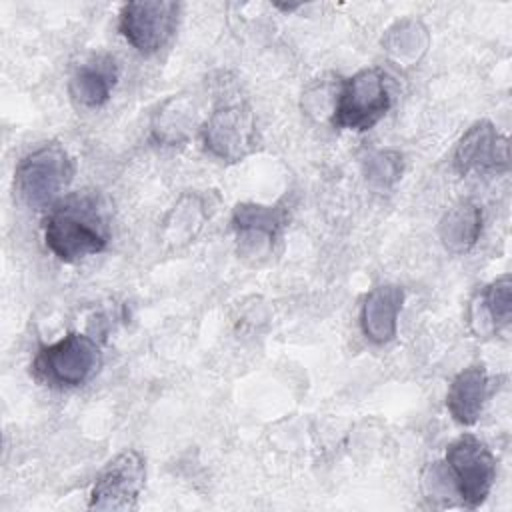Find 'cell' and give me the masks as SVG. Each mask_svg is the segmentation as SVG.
<instances>
[{
    "label": "cell",
    "mask_w": 512,
    "mask_h": 512,
    "mask_svg": "<svg viewBox=\"0 0 512 512\" xmlns=\"http://www.w3.org/2000/svg\"><path fill=\"white\" fill-rule=\"evenodd\" d=\"M488 398V374L484 366H468L458 372L446 394V408L450 416L464 426H472Z\"/></svg>",
    "instance_id": "12"
},
{
    "label": "cell",
    "mask_w": 512,
    "mask_h": 512,
    "mask_svg": "<svg viewBox=\"0 0 512 512\" xmlns=\"http://www.w3.org/2000/svg\"><path fill=\"white\" fill-rule=\"evenodd\" d=\"M388 110L386 74L380 68H364L344 80L334 104L332 124L342 130L364 132L378 124Z\"/></svg>",
    "instance_id": "4"
},
{
    "label": "cell",
    "mask_w": 512,
    "mask_h": 512,
    "mask_svg": "<svg viewBox=\"0 0 512 512\" xmlns=\"http://www.w3.org/2000/svg\"><path fill=\"white\" fill-rule=\"evenodd\" d=\"M202 140L204 148L224 162H240L246 158L258 146L250 106L244 100L218 104L202 128Z\"/></svg>",
    "instance_id": "6"
},
{
    "label": "cell",
    "mask_w": 512,
    "mask_h": 512,
    "mask_svg": "<svg viewBox=\"0 0 512 512\" xmlns=\"http://www.w3.org/2000/svg\"><path fill=\"white\" fill-rule=\"evenodd\" d=\"M382 44L392 58L400 62H418V58L428 48V32L416 20H402L388 30Z\"/></svg>",
    "instance_id": "15"
},
{
    "label": "cell",
    "mask_w": 512,
    "mask_h": 512,
    "mask_svg": "<svg viewBox=\"0 0 512 512\" xmlns=\"http://www.w3.org/2000/svg\"><path fill=\"white\" fill-rule=\"evenodd\" d=\"M286 222V210L282 206H262V204H238L232 214V226L236 230L238 242L254 252V248H270L278 238Z\"/></svg>",
    "instance_id": "11"
},
{
    "label": "cell",
    "mask_w": 512,
    "mask_h": 512,
    "mask_svg": "<svg viewBox=\"0 0 512 512\" xmlns=\"http://www.w3.org/2000/svg\"><path fill=\"white\" fill-rule=\"evenodd\" d=\"M44 242L58 260L74 264L100 254L108 244V234L96 208L76 198L56 204L44 218Z\"/></svg>",
    "instance_id": "1"
},
{
    "label": "cell",
    "mask_w": 512,
    "mask_h": 512,
    "mask_svg": "<svg viewBox=\"0 0 512 512\" xmlns=\"http://www.w3.org/2000/svg\"><path fill=\"white\" fill-rule=\"evenodd\" d=\"M482 230V210L472 202H460L440 220V240L454 254L468 252Z\"/></svg>",
    "instance_id": "14"
},
{
    "label": "cell",
    "mask_w": 512,
    "mask_h": 512,
    "mask_svg": "<svg viewBox=\"0 0 512 512\" xmlns=\"http://www.w3.org/2000/svg\"><path fill=\"white\" fill-rule=\"evenodd\" d=\"M480 304L494 330L506 328L512 318V278L504 274L490 282L480 296Z\"/></svg>",
    "instance_id": "17"
},
{
    "label": "cell",
    "mask_w": 512,
    "mask_h": 512,
    "mask_svg": "<svg viewBox=\"0 0 512 512\" xmlns=\"http://www.w3.org/2000/svg\"><path fill=\"white\" fill-rule=\"evenodd\" d=\"M402 302L404 290L396 284L376 286L366 296L360 312V324L368 340L374 344H386L396 336Z\"/></svg>",
    "instance_id": "10"
},
{
    "label": "cell",
    "mask_w": 512,
    "mask_h": 512,
    "mask_svg": "<svg viewBox=\"0 0 512 512\" xmlns=\"http://www.w3.org/2000/svg\"><path fill=\"white\" fill-rule=\"evenodd\" d=\"M446 468L462 506L478 508L496 480V458L490 448L472 434H462L446 448Z\"/></svg>",
    "instance_id": "5"
},
{
    "label": "cell",
    "mask_w": 512,
    "mask_h": 512,
    "mask_svg": "<svg viewBox=\"0 0 512 512\" xmlns=\"http://www.w3.org/2000/svg\"><path fill=\"white\" fill-rule=\"evenodd\" d=\"M454 168L466 176L470 172H508L510 148L508 138L496 130L490 120L474 122L458 140L454 150Z\"/></svg>",
    "instance_id": "9"
},
{
    "label": "cell",
    "mask_w": 512,
    "mask_h": 512,
    "mask_svg": "<svg viewBox=\"0 0 512 512\" xmlns=\"http://www.w3.org/2000/svg\"><path fill=\"white\" fill-rule=\"evenodd\" d=\"M192 122H194V114H190L188 100L186 98H170L158 112V116L152 124V134L158 142L176 144L188 136Z\"/></svg>",
    "instance_id": "16"
},
{
    "label": "cell",
    "mask_w": 512,
    "mask_h": 512,
    "mask_svg": "<svg viewBox=\"0 0 512 512\" xmlns=\"http://www.w3.org/2000/svg\"><path fill=\"white\" fill-rule=\"evenodd\" d=\"M366 174L380 186H390L402 174V156L394 150H380L368 156Z\"/></svg>",
    "instance_id": "18"
},
{
    "label": "cell",
    "mask_w": 512,
    "mask_h": 512,
    "mask_svg": "<svg viewBox=\"0 0 512 512\" xmlns=\"http://www.w3.org/2000/svg\"><path fill=\"white\" fill-rule=\"evenodd\" d=\"M180 4L168 0L128 2L120 10V34L144 56L162 50L176 32Z\"/></svg>",
    "instance_id": "7"
},
{
    "label": "cell",
    "mask_w": 512,
    "mask_h": 512,
    "mask_svg": "<svg viewBox=\"0 0 512 512\" xmlns=\"http://www.w3.org/2000/svg\"><path fill=\"white\" fill-rule=\"evenodd\" d=\"M146 482V460L138 450L116 454L96 476L90 510H134Z\"/></svg>",
    "instance_id": "8"
},
{
    "label": "cell",
    "mask_w": 512,
    "mask_h": 512,
    "mask_svg": "<svg viewBox=\"0 0 512 512\" xmlns=\"http://www.w3.org/2000/svg\"><path fill=\"white\" fill-rule=\"evenodd\" d=\"M116 84V66L108 56H98L80 68L70 78V94L88 108H98L108 102Z\"/></svg>",
    "instance_id": "13"
},
{
    "label": "cell",
    "mask_w": 512,
    "mask_h": 512,
    "mask_svg": "<svg viewBox=\"0 0 512 512\" xmlns=\"http://www.w3.org/2000/svg\"><path fill=\"white\" fill-rule=\"evenodd\" d=\"M72 176L74 164L66 148L60 142H46L18 162L14 186L28 206L40 210L54 206Z\"/></svg>",
    "instance_id": "2"
},
{
    "label": "cell",
    "mask_w": 512,
    "mask_h": 512,
    "mask_svg": "<svg viewBox=\"0 0 512 512\" xmlns=\"http://www.w3.org/2000/svg\"><path fill=\"white\" fill-rule=\"evenodd\" d=\"M100 364V346L86 334L70 332L58 342L42 346L32 368L46 384L74 388L88 382L98 372Z\"/></svg>",
    "instance_id": "3"
}]
</instances>
